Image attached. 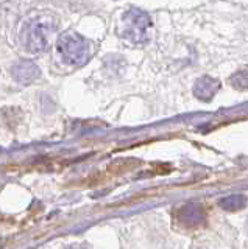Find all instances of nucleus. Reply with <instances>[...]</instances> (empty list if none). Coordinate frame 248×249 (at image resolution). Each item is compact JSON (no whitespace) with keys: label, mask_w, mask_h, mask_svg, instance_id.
Returning <instances> with one entry per match:
<instances>
[{"label":"nucleus","mask_w":248,"mask_h":249,"mask_svg":"<svg viewBox=\"0 0 248 249\" xmlns=\"http://www.w3.org/2000/svg\"><path fill=\"white\" fill-rule=\"evenodd\" d=\"M180 216H181V221L184 224H197L201 221V218H203V212H201L200 206L197 204H188L186 207H183V210L180 212Z\"/></svg>","instance_id":"obj_6"},{"label":"nucleus","mask_w":248,"mask_h":249,"mask_svg":"<svg viewBox=\"0 0 248 249\" xmlns=\"http://www.w3.org/2000/svg\"><path fill=\"white\" fill-rule=\"evenodd\" d=\"M247 204V198L244 195H229L220 201V207L228 210V212H236V210L244 209Z\"/></svg>","instance_id":"obj_7"},{"label":"nucleus","mask_w":248,"mask_h":249,"mask_svg":"<svg viewBox=\"0 0 248 249\" xmlns=\"http://www.w3.org/2000/svg\"><path fill=\"white\" fill-rule=\"evenodd\" d=\"M53 31V23L47 16H35L28 19L20 31L22 47L28 53H41L47 49L49 36Z\"/></svg>","instance_id":"obj_1"},{"label":"nucleus","mask_w":248,"mask_h":249,"mask_svg":"<svg viewBox=\"0 0 248 249\" xmlns=\"http://www.w3.org/2000/svg\"><path fill=\"white\" fill-rule=\"evenodd\" d=\"M219 89H220V81L215 80L212 76L205 75V76H201L200 80H197L195 86H193V93H195L197 98L203 101H209Z\"/></svg>","instance_id":"obj_4"},{"label":"nucleus","mask_w":248,"mask_h":249,"mask_svg":"<svg viewBox=\"0 0 248 249\" xmlns=\"http://www.w3.org/2000/svg\"><path fill=\"white\" fill-rule=\"evenodd\" d=\"M231 84L234 86L239 90H245L248 89V69L239 70L237 73L231 76Z\"/></svg>","instance_id":"obj_8"},{"label":"nucleus","mask_w":248,"mask_h":249,"mask_svg":"<svg viewBox=\"0 0 248 249\" xmlns=\"http://www.w3.org/2000/svg\"><path fill=\"white\" fill-rule=\"evenodd\" d=\"M11 73L16 81H19L22 84H28L39 76V69H38L33 62L24 61V62H19V64L14 66L11 69Z\"/></svg>","instance_id":"obj_5"},{"label":"nucleus","mask_w":248,"mask_h":249,"mask_svg":"<svg viewBox=\"0 0 248 249\" xmlns=\"http://www.w3.org/2000/svg\"><path fill=\"white\" fill-rule=\"evenodd\" d=\"M152 25L150 18L144 11L131 8L125 11L120 19L117 33L131 44H145L149 41V28Z\"/></svg>","instance_id":"obj_2"},{"label":"nucleus","mask_w":248,"mask_h":249,"mask_svg":"<svg viewBox=\"0 0 248 249\" xmlns=\"http://www.w3.org/2000/svg\"><path fill=\"white\" fill-rule=\"evenodd\" d=\"M57 49L61 59L71 66L84 64L91 54L88 41L78 33H75V31H67V33L61 35V37L58 39Z\"/></svg>","instance_id":"obj_3"}]
</instances>
